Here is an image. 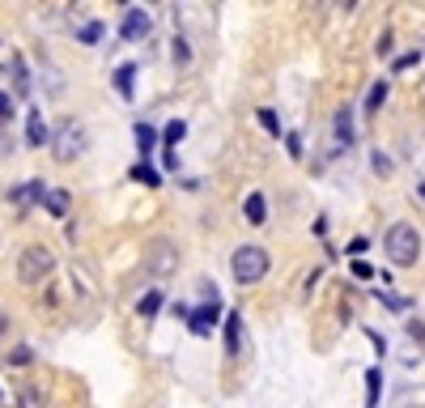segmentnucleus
Listing matches in <instances>:
<instances>
[{
  "label": "nucleus",
  "instance_id": "obj_1",
  "mask_svg": "<svg viewBox=\"0 0 425 408\" xmlns=\"http://www.w3.org/2000/svg\"><path fill=\"white\" fill-rule=\"evenodd\" d=\"M383 251H387V260L396 268H413L421 260V234H417V226H409V221L392 226L387 238H383Z\"/></svg>",
  "mask_w": 425,
  "mask_h": 408
},
{
  "label": "nucleus",
  "instance_id": "obj_2",
  "mask_svg": "<svg viewBox=\"0 0 425 408\" xmlns=\"http://www.w3.org/2000/svg\"><path fill=\"white\" fill-rule=\"evenodd\" d=\"M230 268H234V281H238V285H255V281H264V272H268V251L255 247V243H247V247L234 251Z\"/></svg>",
  "mask_w": 425,
  "mask_h": 408
},
{
  "label": "nucleus",
  "instance_id": "obj_3",
  "mask_svg": "<svg viewBox=\"0 0 425 408\" xmlns=\"http://www.w3.org/2000/svg\"><path fill=\"white\" fill-rule=\"evenodd\" d=\"M51 268H55V260H51L47 247H26V251H21V264H17V277H21L26 285H34V281H43Z\"/></svg>",
  "mask_w": 425,
  "mask_h": 408
},
{
  "label": "nucleus",
  "instance_id": "obj_4",
  "mask_svg": "<svg viewBox=\"0 0 425 408\" xmlns=\"http://www.w3.org/2000/svg\"><path fill=\"white\" fill-rule=\"evenodd\" d=\"M81 149H85V132L77 123H64L60 136H55V162H72Z\"/></svg>",
  "mask_w": 425,
  "mask_h": 408
},
{
  "label": "nucleus",
  "instance_id": "obj_5",
  "mask_svg": "<svg viewBox=\"0 0 425 408\" xmlns=\"http://www.w3.org/2000/svg\"><path fill=\"white\" fill-rule=\"evenodd\" d=\"M217 315H221V298H209L204 307H196V311H192L187 328H192L196 336H209V332H213V324H217Z\"/></svg>",
  "mask_w": 425,
  "mask_h": 408
},
{
  "label": "nucleus",
  "instance_id": "obj_6",
  "mask_svg": "<svg viewBox=\"0 0 425 408\" xmlns=\"http://www.w3.org/2000/svg\"><path fill=\"white\" fill-rule=\"evenodd\" d=\"M149 30H153V17H149L145 9H128V13H123V26H119V34H123V38H132V43H136V38H145Z\"/></svg>",
  "mask_w": 425,
  "mask_h": 408
},
{
  "label": "nucleus",
  "instance_id": "obj_7",
  "mask_svg": "<svg viewBox=\"0 0 425 408\" xmlns=\"http://www.w3.org/2000/svg\"><path fill=\"white\" fill-rule=\"evenodd\" d=\"M226 353H243V315L238 311L226 315Z\"/></svg>",
  "mask_w": 425,
  "mask_h": 408
},
{
  "label": "nucleus",
  "instance_id": "obj_8",
  "mask_svg": "<svg viewBox=\"0 0 425 408\" xmlns=\"http://www.w3.org/2000/svg\"><path fill=\"white\" fill-rule=\"evenodd\" d=\"M26 140H30V145H38V149L47 145V123H43V111H30V115H26Z\"/></svg>",
  "mask_w": 425,
  "mask_h": 408
},
{
  "label": "nucleus",
  "instance_id": "obj_9",
  "mask_svg": "<svg viewBox=\"0 0 425 408\" xmlns=\"http://www.w3.org/2000/svg\"><path fill=\"white\" fill-rule=\"evenodd\" d=\"M115 89H119L123 98L136 94V64H119V68H115Z\"/></svg>",
  "mask_w": 425,
  "mask_h": 408
},
{
  "label": "nucleus",
  "instance_id": "obj_10",
  "mask_svg": "<svg viewBox=\"0 0 425 408\" xmlns=\"http://www.w3.org/2000/svg\"><path fill=\"white\" fill-rule=\"evenodd\" d=\"M43 196H47L43 179H30L26 187H13V192H9V200H13V204H26V200H43Z\"/></svg>",
  "mask_w": 425,
  "mask_h": 408
},
{
  "label": "nucleus",
  "instance_id": "obj_11",
  "mask_svg": "<svg viewBox=\"0 0 425 408\" xmlns=\"http://www.w3.org/2000/svg\"><path fill=\"white\" fill-rule=\"evenodd\" d=\"M243 213H247V221H251V226H264V221H268V204H264V196H260V192H251V196H247V204H243Z\"/></svg>",
  "mask_w": 425,
  "mask_h": 408
},
{
  "label": "nucleus",
  "instance_id": "obj_12",
  "mask_svg": "<svg viewBox=\"0 0 425 408\" xmlns=\"http://www.w3.org/2000/svg\"><path fill=\"white\" fill-rule=\"evenodd\" d=\"M336 140H341V145H353V115H349V106L336 111Z\"/></svg>",
  "mask_w": 425,
  "mask_h": 408
},
{
  "label": "nucleus",
  "instance_id": "obj_13",
  "mask_svg": "<svg viewBox=\"0 0 425 408\" xmlns=\"http://www.w3.org/2000/svg\"><path fill=\"white\" fill-rule=\"evenodd\" d=\"M43 204H47V213H51V217H68V192H47V196H43Z\"/></svg>",
  "mask_w": 425,
  "mask_h": 408
},
{
  "label": "nucleus",
  "instance_id": "obj_14",
  "mask_svg": "<svg viewBox=\"0 0 425 408\" xmlns=\"http://www.w3.org/2000/svg\"><path fill=\"white\" fill-rule=\"evenodd\" d=\"M136 145H140V153H153L158 149V132L149 123H136Z\"/></svg>",
  "mask_w": 425,
  "mask_h": 408
},
{
  "label": "nucleus",
  "instance_id": "obj_15",
  "mask_svg": "<svg viewBox=\"0 0 425 408\" xmlns=\"http://www.w3.org/2000/svg\"><path fill=\"white\" fill-rule=\"evenodd\" d=\"M158 251H153V268L158 272H170L175 268V255H170V243H153Z\"/></svg>",
  "mask_w": 425,
  "mask_h": 408
},
{
  "label": "nucleus",
  "instance_id": "obj_16",
  "mask_svg": "<svg viewBox=\"0 0 425 408\" xmlns=\"http://www.w3.org/2000/svg\"><path fill=\"white\" fill-rule=\"evenodd\" d=\"M158 311H162V294H158V290H149V294L136 302V315H145V319H149V315H158Z\"/></svg>",
  "mask_w": 425,
  "mask_h": 408
},
{
  "label": "nucleus",
  "instance_id": "obj_17",
  "mask_svg": "<svg viewBox=\"0 0 425 408\" xmlns=\"http://www.w3.org/2000/svg\"><path fill=\"white\" fill-rule=\"evenodd\" d=\"M183 136H187V123H183V119H170V123L162 128V140H166V145H179Z\"/></svg>",
  "mask_w": 425,
  "mask_h": 408
},
{
  "label": "nucleus",
  "instance_id": "obj_18",
  "mask_svg": "<svg viewBox=\"0 0 425 408\" xmlns=\"http://www.w3.org/2000/svg\"><path fill=\"white\" fill-rule=\"evenodd\" d=\"M132 179H136V183H145V187H158V183H162V175H158L153 166H145V162H140V166H132Z\"/></svg>",
  "mask_w": 425,
  "mask_h": 408
},
{
  "label": "nucleus",
  "instance_id": "obj_19",
  "mask_svg": "<svg viewBox=\"0 0 425 408\" xmlns=\"http://www.w3.org/2000/svg\"><path fill=\"white\" fill-rule=\"evenodd\" d=\"M387 102V81H379V85H370V94H366V111H379Z\"/></svg>",
  "mask_w": 425,
  "mask_h": 408
},
{
  "label": "nucleus",
  "instance_id": "obj_20",
  "mask_svg": "<svg viewBox=\"0 0 425 408\" xmlns=\"http://www.w3.org/2000/svg\"><path fill=\"white\" fill-rule=\"evenodd\" d=\"M13 77H17V94H30V77H26V60L13 55Z\"/></svg>",
  "mask_w": 425,
  "mask_h": 408
},
{
  "label": "nucleus",
  "instance_id": "obj_21",
  "mask_svg": "<svg viewBox=\"0 0 425 408\" xmlns=\"http://www.w3.org/2000/svg\"><path fill=\"white\" fill-rule=\"evenodd\" d=\"M379 383H383V375L370 370V375H366V404H370V408L379 404Z\"/></svg>",
  "mask_w": 425,
  "mask_h": 408
},
{
  "label": "nucleus",
  "instance_id": "obj_22",
  "mask_svg": "<svg viewBox=\"0 0 425 408\" xmlns=\"http://www.w3.org/2000/svg\"><path fill=\"white\" fill-rule=\"evenodd\" d=\"M260 123H264L272 136H281V119H277V111H272V106H260Z\"/></svg>",
  "mask_w": 425,
  "mask_h": 408
},
{
  "label": "nucleus",
  "instance_id": "obj_23",
  "mask_svg": "<svg viewBox=\"0 0 425 408\" xmlns=\"http://www.w3.org/2000/svg\"><path fill=\"white\" fill-rule=\"evenodd\" d=\"M102 38V21H85L81 26V43H98Z\"/></svg>",
  "mask_w": 425,
  "mask_h": 408
},
{
  "label": "nucleus",
  "instance_id": "obj_24",
  "mask_svg": "<svg viewBox=\"0 0 425 408\" xmlns=\"http://www.w3.org/2000/svg\"><path fill=\"white\" fill-rule=\"evenodd\" d=\"M285 149H289V158H302V136H298V132H285Z\"/></svg>",
  "mask_w": 425,
  "mask_h": 408
},
{
  "label": "nucleus",
  "instance_id": "obj_25",
  "mask_svg": "<svg viewBox=\"0 0 425 408\" xmlns=\"http://www.w3.org/2000/svg\"><path fill=\"white\" fill-rule=\"evenodd\" d=\"M379 298H383V302H387V307H392V311H404V307H409V302H404V298H400V294H383V290H379Z\"/></svg>",
  "mask_w": 425,
  "mask_h": 408
},
{
  "label": "nucleus",
  "instance_id": "obj_26",
  "mask_svg": "<svg viewBox=\"0 0 425 408\" xmlns=\"http://www.w3.org/2000/svg\"><path fill=\"white\" fill-rule=\"evenodd\" d=\"M413 64H421V51H409V55L396 60V68H413Z\"/></svg>",
  "mask_w": 425,
  "mask_h": 408
},
{
  "label": "nucleus",
  "instance_id": "obj_27",
  "mask_svg": "<svg viewBox=\"0 0 425 408\" xmlns=\"http://www.w3.org/2000/svg\"><path fill=\"white\" fill-rule=\"evenodd\" d=\"M0 119H13V98L0 89Z\"/></svg>",
  "mask_w": 425,
  "mask_h": 408
},
{
  "label": "nucleus",
  "instance_id": "obj_28",
  "mask_svg": "<svg viewBox=\"0 0 425 408\" xmlns=\"http://www.w3.org/2000/svg\"><path fill=\"white\" fill-rule=\"evenodd\" d=\"M366 247H370L366 238H353V243H349V255H366Z\"/></svg>",
  "mask_w": 425,
  "mask_h": 408
},
{
  "label": "nucleus",
  "instance_id": "obj_29",
  "mask_svg": "<svg viewBox=\"0 0 425 408\" xmlns=\"http://www.w3.org/2000/svg\"><path fill=\"white\" fill-rule=\"evenodd\" d=\"M353 277H362V281H370L375 272H370V264H362V260H358V264H353Z\"/></svg>",
  "mask_w": 425,
  "mask_h": 408
},
{
  "label": "nucleus",
  "instance_id": "obj_30",
  "mask_svg": "<svg viewBox=\"0 0 425 408\" xmlns=\"http://www.w3.org/2000/svg\"><path fill=\"white\" fill-rule=\"evenodd\" d=\"M187 55H192V51H187V43H183V38H175V60H187Z\"/></svg>",
  "mask_w": 425,
  "mask_h": 408
},
{
  "label": "nucleus",
  "instance_id": "obj_31",
  "mask_svg": "<svg viewBox=\"0 0 425 408\" xmlns=\"http://www.w3.org/2000/svg\"><path fill=\"white\" fill-rule=\"evenodd\" d=\"M421 196H425V183H421Z\"/></svg>",
  "mask_w": 425,
  "mask_h": 408
}]
</instances>
